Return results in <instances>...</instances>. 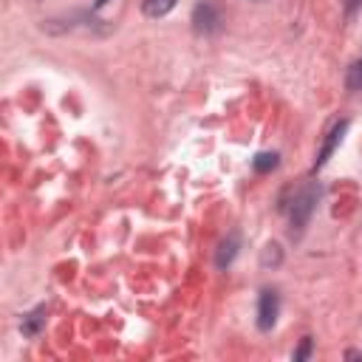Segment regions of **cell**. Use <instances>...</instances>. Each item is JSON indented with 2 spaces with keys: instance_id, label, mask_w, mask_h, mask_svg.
<instances>
[{
  "instance_id": "1",
  "label": "cell",
  "mask_w": 362,
  "mask_h": 362,
  "mask_svg": "<svg viewBox=\"0 0 362 362\" xmlns=\"http://www.w3.org/2000/svg\"><path fill=\"white\" fill-rule=\"evenodd\" d=\"M320 201V184H306L300 193H294L289 204V221H292V233H300L303 226L311 221V212Z\"/></svg>"
},
{
  "instance_id": "2",
  "label": "cell",
  "mask_w": 362,
  "mask_h": 362,
  "mask_svg": "<svg viewBox=\"0 0 362 362\" xmlns=\"http://www.w3.org/2000/svg\"><path fill=\"white\" fill-rule=\"evenodd\" d=\"M281 314V297L275 289H263L258 297V329L260 331H272V326L278 323Z\"/></svg>"
},
{
  "instance_id": "3",
  "label": "cell",
  "mask_w": 362,
  "mask_h": 362,
  "mask_svg": "<svg viewBox=\"0 0 362 362\" xmlns=\"http://www.w3.org/2000/svg\"><path fill=\"white\" fill-rule=\"evenodd\" d=\"M193 29L198 34H215L221 31V15L212 3H198L193 12Z\"/></svg>"
},
{
  "instance_id": "4",
  "label": "cell",
  "mask_w": 362,
  "mask_h": 362,
  "mask_svg": "<svg viewBox=\"0 0 362 362\" xmlns=\"http://www.w3.org/2000/svg\"><path fill=\"white\" fill-rule=\"evenodd\" d=\"M345 130H348V119H343V122H337L334 127H331V133H329V139H326V145H323V150L317 153V162H314V170H320L329 159H331V153L337 150V145L343 142V136H345Z\"/></svg>"
},
{
  "instance_id": "5",
  "label": "cell",
  "mask_w": 362,
  "mask_h": 362,
  "mask_svg": "<svg viewBox=\"0 0 362 362\" xmlns=\"http://www.w3.org/2000/svg\"><path fill=\"white\" fill-rule=\"evenodd\" d=\"M238 249H241V235H238V233H230V235L221 241V246H218V252H215V266H218V269H230L233 260H235V255H238Z\"/></svg>"
},
{
  "instance_id": "6",
  "label": "cell",
  "mask_w": 362,
  "mask_h": 362,
  "mask_svg": "<svg viewBox=\"0 0 362 362\" xmlns=\"http://www.w3.org/2000/svg\"><path fill=\"white\" fill-rule=\"evenodd\" d=\"M42 326H45V306H37L31 314H26V317H23L20 331H23L26 337H37V334L42 331Z\"/></svg>"
},
{
  "instance_id": "7",
  "label": "cell",
  "mask_w": 362,
  "mask_h": 362,
  "mask_svg": "<svg viewBox=\"0 0 362 362\" xmlns=\"http://www.w3.org/2000/svg\"><path fill=\"white\" fill-rule=\"evenodd\" d=\"M175 3H178V0H142V12H145V17L159 20V17L170 15L175 9Z\"/></svg>"
},
{
  "instance_id": "8",
  "label": "cell",
  "mask_w": 362,
  "mask_h": 362,
  "mask_svg": "<svg viewBox=\"0 0 362 362\" xmlns=\"http://www.w3.org/2000/svg\"><path fill=\"white\" fill-rule=\"evenodd\" d=\"M281 164V156L278 153H258L255 159H252V170L255 173H272Z\"/></svg>"
},
{
  "instance_id": "9",
  "label": "cell",
  "mask_w": 362,
  "mask_h": 362,
  "mask_svg": "<svg viewBox=\"0 0 362 362\" xmlns=\"http://www.w3.org/2000/svg\"><path fill=\"white\" fill-rule=\"evenodd\" d=\"M345 88L348 90H362V60H354L345 71Z\"/></svg>"
},
{
  "instance_id": "10",
  "label": "cell",
  "mask_w": 362,
  "mask_h": 362,
  "mask_svg": "<svg viewBox=\"0 0 362 362\" xmlns=\"http://www.w3.org/2000/svg\"><path fill=\"white\" fill-rule=\"evenodd\" d=\"M281 260H283V252H281V246L278 244H266L263 246V252H260V263L269 269V266H281Z\"/></svg>"
},
{
  "instance_id": "11",
  "label": "cell",
  "mask_w": 362,
  "mask_h": 362,
  "mask_svg": "<svg viewBox=\"0 0 362 362\" xmlns=\"http://www.w3.org/2000/svg\"><path fill=\"white\" fill-rule=\"evenodd\" d=\"M308 354H311V337H303V343H300V348H297V351H294L292 356H294V362H303V359H306Z\"/></svg>"
},
{
  "instance_id": "12",
  "label": "cell",
  "mask_w": 362,
  "mask_h": 362,
  "mask_svg": "<svg viewBox=\"0 0 362 362\" xmlns=\"http://www.w3.org/2000/svg\"><path fill=\"white\" fill-rule=\"evenodd\" d=\"M356 12H362V0H345V15L354 17Z\"/></svg>"
},
{
  "instance_id": "13",
  "label": "cell",
  "mask_w": 362,
  "mask_h": 362,
  "mask_svg": "<svg viewBox=\"0 0 362 362\" xmlns=\"http://www.w3.org/2000/svg\"><path fill=\"white\" fill-rule=\"evenodd\" d=\"M345 359H362V351H345Z\"/></svg>"
},
{
  "instance_id": "14",
  "label": "cell",
  "mask_w": 362,
  "mask_h": 362,
  "mask_svg": "<svg viewBox=\"0 0 362 362\" xmlns=\"http://www.w3.org/2000/svg\"><path fill=\"white\" fill-rule=\"evenodd\" d=\"M105 3H111V0H97V3H94V9H102Z\"/></svg>"
}]
</instances>
